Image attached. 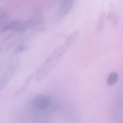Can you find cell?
<instances>
[{
    "mask_svg": "<svg viewBox=\"0 0 123 123\" xmlns=\"http://www.w3.org/2000/svg\"><path fill=\"white\" fill-rule=\"evenodd\" d=\"M29 27V21L23 22L20 21H13L1 25L0 31L3 33L10 30L15 32H23L25 31Z\"/></svg>",
    "mask_w": 123,
    "mask_h": 123,
    "instance_id": "6da1fadb",
    "label": "cell"
},
{
    "mask_svg": "<svg viewBox=\"0 0 123 123\" xmlns=\"http://www.w3.org/2000/svg\"><path fill=\"white\" fill-rule=\"evenodd\" d=\"M111 118L116 121L123 119V92L117 96L111 111Z\"/></svg>",
    "mask_w": 123,
    "mask_h": 123,
    "instance_id": "7a4b0ae2",
    "label": "cell"
},
{
    "mask_svg": "<svg viewBox=\"0 0 123 123\" xmlns=\"http://www.w3.org/2000/svg\"><path fill=\"white\" fill-rule=\"evenodd\" d=\"M51 103V98L48 96L45 95L37 96L32 100L33 106L39 110H46L49 107Z\"/></svg>",
    "mask_w": 123,
    "mask_h": 123,
    "instance_id": "3957f363",
    "label": "cell"
},
{
    "mask_svg": "<svg viewBox=\"0 0 123 123\" xmlns=\"http://www.w3.org/2000/svg\"><path fill=\"white\" fill-rule=\"evenodd\" d=\"M74 0H62L60 6L59 13L62 18L66 16L71 11L74 6Z\"/></svg>",
    "mask_w": 123,
    "mask_h": 123,
    "instance_id": "277c9868",
    "label": "cell"
},
{
    "mask_svg": "<svg viewBox=\"0 0 123 123\" xmlns=\"http://www.w3.org/2000/svg\"><path fill=\"white\" fill-rule=\"evenodd\" d=\"M118 78L119 75L118 73L116 72H112L108 76L106 82L109 85H113L117 82Z\"/></svg>",
    "mask_w": 123,
    "mask_h": 123,
    "instance_id": "5b68a950",
    "label": "cell"
},
{
    "mask_svg": "<svg viewBox=\"0 0 123 123\" xmlns=\"http://www.w3.org/2000/svg\"><path fill=\"white\" fill-rule=\"evenodd\" d=\"M107 18L114 26H116L119 21V18L117 15L114 13L111 12L108 14Z\"/></svg>",
    "mask_w": 123,
    "mask_h": 123,
    "instance_id": "8992f818",
    "label": "cell"
},
{
    "mask_svg": "<svg viewBox=\"0 0 123 123\" xmlns=\"http://www.w3.org/2000/svg\"><path fill=\"white\" fill-rule=\"evenodd\" d=\"M105 14L104 13L102 12L100 16L98 24V31H100L103 28L104 25Z\"/></svg>",
    "mask_w": 123,
    "mask_h": 123,
    "instance_id": "52a82bcc",
    "label": "cell"
},
{
    "mask_svg": "<svg viewBox=\"0 0 123 123\" xmlns=\"http://www.w3.org/2000/svg\"><path fill=\"white\" fill-rule=\"evenodd\" d=\"M7 18L6 13L3 10H0V24H3L6 23V20Z\"/></svg>",
    "mask_w": 123,
    "mask_h": 123,
    "instance_id": "ba28073f",
    "label": "cell"
}]
</instances>
